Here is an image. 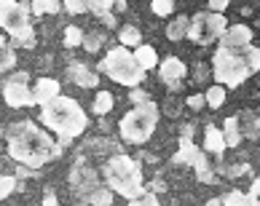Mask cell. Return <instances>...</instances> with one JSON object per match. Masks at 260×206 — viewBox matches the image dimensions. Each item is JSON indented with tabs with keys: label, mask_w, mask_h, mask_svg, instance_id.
I'll return each instance as SVG.
<instances>
[{
	"label": "cell",
	"mask_w": 260,
	"mask_h": 206,
	"mask_svg": "<svg viewBox=\"0 0 260 206\" xmlns=\"http://www.w3.org/2000/svg\"><path fill=\"white\" fill-rule=\"evenodd\" d=\"M6 150L14 161L41 169L43 163L62 155V142H54L51 134L35 121H16L6 129Z\"/></svg>",
	"instance_id": "cell-1"
},
{
	"label": "cell",
	"mask_w": 260,
	"mask_h": 206,
	"mask_svg": "<svg viewBox=\"0 0 260 206\" xmlns=\"http://www.w3.org/2000/svg\"><path fill=\"white\" fill-rule=\"evenodd\" d=\"M260 73V48L257 46H239V48H220L212 56V75L215 83L225 88H239L249 75Z\"/></svg>",
	"instance_id": "cell-2"
},
{
	"label": "cell",
	"mask_w": 260,
	"mask_h": 206,
	"mask_svg": "<svg viewBox=\"0 0 260 206\" xmlns=\"http://www.w3.org/2000/svg\"><path fill=\"white\" fill-rule=\"evenodd\" d=\"M41 121L46 123V129H51L56 136H59L62 145H67V142L78 140V136L86 131L89 115H86V110L75 99L59 94L56 99L41 105Z\"/></svg>",
	"instance_id": "cell-3"
},
{
	"label": "cell",
	"mask_w": 260,
	"mask_h": 206,
	"mask_svg": "<svg viewBox=\"0 0 260 206\" xmlns=\"http://www.w3.org/2000/svg\"><path fill=\"white\" fill-rule=\"evenodd\" d=\"M105 182L113 193L123 195V198H137L140 193H145V180H142V166L137 158L123 153H115L105 161Z\"/></svg>",
	"instance_id": "cell-4"
},
{
	"label": "cell",
	"mask_w": 260,
	"mask_h": 206,
	"mask_svg": "<svg viewBox=\"0 0 260 206\" xmlns=\"http://www.w3.org/2000/svg\"><path fill=\"white\" fill-rule=\"evenodd\" d=\"M100 73H105L110 81L121 83V86L137 88V86H142V81H145L148 70H142L140 62L134 59V54L129 51L126 46H115V48H110V51L105 54V59L100 62Z\"/></svg>",
	"instance_id": "cell-5"
},
{
	"label": "cell",
	"mask_w": 260,
	"mask_h": 206,
	"mask_svg": "<svg viewBox=\"0 0 260 206\" xmlns=\"http://www.w3.org/2000/svg\"><path fill=\"white\" fill-rule=\"evenodd\" d=\"M158 126V107L156 102H142V105H134L132 110L121 118L118 123V131H121V140L129 142V145H145L153 131Z\"/></svg>",
	"instance_id": "cell-6"
},
{
	"label": "cell",
	"mask_w": 260,
	"mask_h": 206,
	"mask_svg": "<svg viewBox=\"0 0 260 206\" xmlns=\"http://www.w3.org/2000/svg\"><path fill=\"white\" fill-rule=\"evenodd\" d=\"M0 27L11 35L16 46L35 48V29L30 19V8L19 0H0Z\"/></svg>",
	"instance_id": "cell-7"
},
{
	"label": "cell",
	"mask_w": 260,
	"mask_h": 206,
	"mask_svg": "<svg viewBox=\"0 0 260 206\" xmlns=\"http://www.w3.org/2000/svg\"><path fill=\"white\" fill-rule=\"evenodd\" d=\"M228 27V19L217 11H199L193 19H190V27H188V38L199 46H209L215 43L220 35L225 32Z\"/></svg>",
	"instance_id": "cell-8"
},
{
	"label": "cell",
	"mask_w": 260,
	"mask_h": 206,
	"mask_svg": "<svg viewBox=\"0 0 260 206\" xmlns=\"http://www.w3.org/2000/svg\"><path fill=\"white\" fill-rule=\"evenodd\" d=\"M67 182H70L73 195L81 198V201H89V195L100 188V177H97V171H94L91 166H86V155H78V158H75Z\"/></svg>",
	"instance_id": "cell-9"
},
{
	"label": "cell",
	"mask_w": 260,
	"mask_h": 206,
	"mask_svg": "<svg viewBox=\"0 0 260 206\" xmlns=\"http://www.w3.org/2000/svg\"><path fill=\"white\" fill-rule=\"evenodd\" d=\"M27 83H30V73H27V70L14 73L3 83V102L8 107H16V110H19V107L35 105V94H32V88L27 86Z\"/></svg>",
	"instance_id": "cell-10"
},
{
	"label": "cell",
	"mask_w": 260,
	"mask_h": 206,
	"mask_svg": "<svg viewBox=\"0 0 260 206\" xmlns=\"http://www.w3.org/2000/svg\"><path fill=\"white\" fill-rule=\"evenodd\" d=\"M188 75V67L180 62L177 56H167L158 64V78L169 86V91H180L182 88V78Z\"/></svg>",
	"instance_id": "cell-11"
},
{
	"label": "cell",
	"mask_w": 260,
	"mask_h": 206,
	"mask_svg": "<svg viewBox=\"0 0 260 206\" xmlns=\"http://www.w3.org/2000/svg\"><path fill=\"white\" fill-rule=\"evenodd\" d=\"M67 81L81 88H94V86H100V75H97V70H91L83 62H70L67 64Z\"/></svg>",
	"instance_id": "cell-12"
},
{
	"label": "cell",
	"mask_w": 260,
	"mask_h": 206,
	"mask_svg": "<svg viewBox=\"0 0 260 206\" xmlns=\"http://www.w3.org/2000/svg\"><path fill=\"white\" fill-rule=\"evenodd\" d=\"M249 43H252V29L247 24H231L220 35V48H239V46H249Z\"/></svg>",
	"instance_id": "cell-13"
},
{
	"label": "cell",
	"mask_w": 260,
	"mask_h": 206,
	"mask_svg": "<svg viewBox=\"0 0 260 206\" xmlns=\"http://www.w3.org/2000/svg\"><path fill=\"white\" fill-rule=\"evenodd\" d=\"M225 136H223V129H217V126H207L204 129V150L207 155H215V158L220 161L225 153Z\"/></svg>",
	"instance_id": "cell-14"
},
{
	"label": "cell",
	"mask_w": 260,
	"mask_h": 206,
	"mask_svg": "<svg viewBox=\"0 0 260 206\" xmlns=\"http://www.w3.org/2000/svg\"><path fill=\"white\" fill-rule=\"evenodd\" d=\"M32 94H35V105H46V102H51L62 94V86H59V81H54V78H41V81L32 86Z\"/></svg>",
	"instance_id": "cell-15"
},
{
	"label": "cell",
	"mask_w": 260,
	"mask_h": 206,
	"mask_svg": "<svg viewBox=\"0 0 260 206\" xmlns=\"http://www.w3.org/2000/svg\"><path fill=\"white\" fill-rule=\"evenodd\" d=\"M201 153L204 150H199L196 147V142L190 140V136H180V150L175 153V163H185V166H190V169H193V163L201 158Z\"/></svg>",
	"instance_id": "cell-16"
},
{
	"label": "cell",
	"mask_w": 260,
	"mask_h": 206,
	"mask_svg": "<svg viewBox=\"0 0 260 206\" xmlns=\"http://www.w3.org/2000/svg\"><path fill=\"white\" fill-rule=\"evenodd\" d=\"M239 121V131H242L244 140H257L260 136V115L252 113V110H242L236 115Z\"/></svg>",
	"instance_id": "cell-17"
},
{
	"label": "cell",
	"mask_w": 260,
	"mask_h": 206,
	"mask_svg": "<svg viewBox=\"0 0 260 206\" xmlns=\"http://www.w3.org/2000/svg\"><path fill=\"white\" fill-rule=\"evenodd\" d=\"M83 155H97V153H110V155H115V153H121V145L118 142H113V140H89V142H83Z\"/></svg>",
	"instance_id": "cell-18"
},
{
	"label": "cell",
	"mask_w": 260,
	"mask_h": 206,
	"mask_svg": "<svg viewBox=\"0 0 260 206\" xmlns=\"http://www.w3.org/2000/svg\"><path fill=\"white\" fill-rule=\"evenodd\" d=\"M132 54H134V59L140 62L142 70H153V67H158V54H156V48H153V46L140 43Z\"/></svg>",
	"instance_id": "cell-19"
},
{
	"label": "cell",
	"mask_w": 260,
	"mask_h": 206,
	"mask_svg": "<svg viewBox=\"0 0 260 206\" xmlns=\"http://www.w3.org/2000/svg\"><path fill=\"white\" fill-rule=\"evenodd\" d=\"M14 64H16V51H14V46L8 38L0 35V75L8 73V70H14Z\"/></svg>",
	"instance_id": "cell-20"
},
{
	"label": "cell",
	"mask_w": 260,
	"mask_h": 206,
	"mask_svg": "<svg viewBox=\"0 0 260 206\" xmlns=\"http://www.w3.org/2000/svg\"><path fill=\"white\" fill-rule=\"evenodd\" d=\"M188 27H190V19L185 14H180V16H175V22L167 24V38L177 43L182 38H188Z\"/></svg>",
	"instance_id": "cell-21"
},
{
	"label": "cell",
	"mask_w": 260,
	"mask_h": 206,
	"mask_svg": "<svg viewBox=\"0 0 260 206\" xmlns=\"http://www.w3.org/2000/svg\"><path fill=\"white\" fill-rule=\"evenodd\" d=\"M193 171H196V180H199V182H204V185H212V182H215V166L209 163L207 150L201 153V158L193 163Z\"/></svg>",
	"instance_id": "cell-22"
},
{
	"label": "cell",
	"mask_w": 260,
	"mask_h": 206,
	"mask_svg": "<svg viewBox=\"0 0 260 206\" xmlns=\"http://www.w3.org/2000/svg\"><path fill=\"white\" fill-rule=\"evenodd\" d=\"M223 136H225V145H228V147H239V142L244 140L242 131H239V121H236V115L225 118V123H223Z\"/></svg>",
	"instance_id": "cell-23"
},
{
	"label": "cell",
	"mask_w": 260,
	"mask_h": 206,
	"mask_svg": "<svg viewBox=\"0 0 260 206\" xmlns=\"http://www.w3.org/2000/svg\"><path fill=\"white\" fill-rule=\"evenodd\" d=\"M113 105H115V99H113L110 91H97V96H94V105H91V113H94V115H108V113L113 110Z\"/></svg>",
	"instance_id": "cell-24"
},
{
	"label": "cell",
	"mask_w": 260,
	"mask_h": 206,
	"mask_svg": "<svg viewBox=\"0 0 260 206\" xmlns=\"http://www.w3.org/2000/svg\"><path fill=\"white\" fill-rule=\"evenodd\" d=\"M118 43L121 46H132V48H137L140 43H142V32L137 27H132V24H126V27H121V32H118Z\"/></svg>",
	"instance_id": "cell-25"
},
{
	"label": "cell",
	"mask_w": 260,
	"mask_h": 206,
	"mask_svg": "<svg viewBox=\"0 0 260 206\" xmlns=\"http://www.w3.org/2000/svg\"><path fill=\"white\" fill-rule=\"evenodd\" d=\"M30 8H32V14H38V16H46V14H59L62 0H32Z\"/></svg>",
	"instance_id": "cell-26"
},
{
	"label": "cell",
	"mask_w": 260,
	"mask_h": 206,
	"mask_svg": "<svg viewBox=\"0 0 260 206\" xmlns=\"http://www.w3.org/2000/svg\"><path fill=\"white\" fill-rule=\"evenodd\" d=\"M204 96H207V105H209V107H215V110H217V107H223V102H225V86H220V83L209 86Z\"/></svg>",
	"instance_id": "cell-27"
},
{
	"label": "cell",
	"mask_w": 260,
	"mask_h": 206,
	"mask_svg": "<svg viewBox=\"0 0 260 206\" xmlns=\"http://www.w3.org/2000/svg\"><path fill=\"white\" fill-rule=\"evenodd\" d=\"M89 206H113V190L100 185V188L89 195Z\"/></svg>",
	"instance_id": "cell-28"
},
{
	"label": "cell",
	"mask_w": 260,
	"mask_h": 206,
	"mask_svg": "<svg viewBox=\"0 0 260 206\" xmlns=\"http://www.w3.org/2000/svg\"><path fill=\"white\" fill-rule=\"evenodd\" d=\"M16 185H19V177L16 174H0V201L8 198V195L16 190Z\"/></svg>",
	"instance_id": "cell-29"
},
{
	"label": "cell",
	"mask_w": 260,
	"mask_h": 206,
	"mask_svg": "<svg viewBox=\"0 0 260 206\" xmlns=\"http://www.w3.org/2000/svg\"><path fill=\"white\" fill-rule=\"evenodd\" d=\"M83 29L81 27H67L64 29V46L67 48H75V46H83Z\"/></svg>",
	"instance_id": "cell-30"
},
{
	"label": "cell",
	"mask_w": 260,
	"mask_h": 206,
	"mask_svg": "<svg viewBox=\"0 0 260 206\" xmlns=\"http://www.w3.org/2000/svg\"><path fill=\"white\" fill-rule=\"evenodd\" d=\"M102 43H105V35H102V32H89V35H83V48H86L89 54L100 51Z\"/></svg>",
	"instance_id": "cell-31"
},
{
	"label": "cell",
	"mask_w": 260,
	"mask_h": 206,
	"mask_svg": "<svg viewBox=\"0 0 260 206\" xmlns=\"http://www.w3.org/2000/svg\"><path fill=\"white\" fill-rule=\"evenodd\" d=\"M64 8H67V14H86V11H91V0H62Z\"/></svg>",
	"instance_id": "cell-32"
},
{
	"label": "cell",
	"mask_w": 260,
	"mask_h": 206,
	"mask_svg": "<svg viewBox=\"0 0 260 206\" xmlns=\"http://www.w3.org/2000/svg\"><path fill=\"white\" fill-rule=\"evenodd\" d=\"M129 206H161V201L156 198L153 190H145V193H140L137 198H129Z\"/></svg>",
	"instance_id": "cell-33"
},
{
	"label": "cell",
	"mask_w": 260,
	"mask_h": 206,
	"mask_svg": "<svg viewBox=\"0 0 260 206\" xmlns=\"http://www.w3.org/2000/svg\"><path fill=\"white\" fill-rule=\"evenodd\" d=\"M223 206H247V193L242 190H228L223 195Z\"/></svg>",
	"instance_id": "cell-34"
},
{
	"label": "cell",
	"mask_w": 260,
	"mask_h": 206,
	"mask_svg": "<svg viewBox=\"0 0 260 206\" xmlns=\"http://www.w3.org/2000/svg\"><path fill=\"white\" fill-rule=\"evenodd\" d=\"M150 8L156 16H169L172 8H175V0H150Z\"/></svg>",
	"instance_id": "cell-35"
},
{
	"label": "cell",
	"mask_w": 260,
	"mask_h": 206,
	"mask_svg": "<svg viewBox=\"0 0 260 206\" xmlns=\"http://www.w3.org/2000/svg\"><path fill=\"white\" fill-rule=\"evenodd\" d=\"M113 6H115V0H91V14L102 16V14H108Z\"/></svg>",
	"instance_id": "cell-36"
},
{
	"label": "cell",
	"mask_w": 260,
	"mask_h": 206,
	"mask_svg": "<svg viewBox=\"0 0 260 206\" xmlns=\"http://www.w3.org/2000/svg\"><path fill=\"white\" fill-rule=\"evenodd\" d=\"M247 206H260V177L252 182V188L247 190Z\"/></svg>",
	"instance_id": "cell-37"
},
{
	"label": "cell",
	"mask_w": 260,
	"mask_h": 206,
	"mask_svg": "<svg viewBox=\"0 0 260 206\" xmlns=\"http://www.w3.org/2000/svg\"><path fill=\"white\" fill-rule=\"evenodd\" d=\"M129 102L132 105H142V102H150V96L142 91V88H132V91H129Z\"/></svg>",
	"instance_id": "cell-38"
},
{
	"label": "cell",
	"mask_w": 260,
	"mask_h": 206,
	"mask_svg": "<svg viewBox=\"0 0 260 206\" xmlns=\"http://www.w3.org/2000/svg\"><path fill=\"white\" fill-rule=\"evenodd\" d=\"M204 105H207V96H204V94H193V96H188V107H190V110H201Z\"/></svg>",
	"instance_id": "cell-39"
},
{
	"label": "cell",
	"mask_w": 260,
	"mask_h": 206,
	"mask_svg": "<svg viewBox=\"0 0 260 206\" xmlns=\"http://www.w3.org/2000/svg\"><path fill=\"white\" fill-rule=\"evenodd\" d=\"M225 174H228V177H247V174H249V166H247V163H242V166H231Z\"/></svg>",
	"instance_id": "cell-40"
},
{
	"label": "cell",
	"mask_w": 260,
	"mask_h": 206,
	"mask_svg": "<svg viewBox=\"0 0 260 206\" xmlns=\"http://www.w3.org/2000/svg\"><path fill=\"white\" fill-rule=\"evenodd\" d=\"M100 22H102L105 27H110V29H113V27H118V19H115V14H113V11L102 14V16H100Z\"/></svg>",
	"instance_id": "cell-41"
},
{
	"label": "cell",
	"mask_w": 260,
	"mask_h": 206,
	"mask_svg": "<svg viewBox=\"0 0 260 206\" xmlns=\"http://www.w3.org/2000/svg\"><path fill=\"white\" fill-rule=\"evenodd\" d=\"M43 206H59V201H56V193L51 188H46L43 193Z\"/></svg>",
	"instance_id": "cell-42"
},
{
	"label": "cell",
	"mask_w": 260,
	"mask_h": 206,
	"mask_svg": "<svg viewBox=\"0 0 260 206\" xmlns=\"http://www.w3.org/2000/svg\"><path fill=\"white\" fill-rule=\"evenodd\" d=\"M231 0H209V11H217V14H223L225 8H228Z\"/></svg>",
	"instance_id": "cell-43"
},
{
	"label": "cell",
	"mask_w": 260,
	"mask_h": 206,
	"mask_svg": "<svg viewBox=\"0 0 260 206\" xmlns=\"http://www.w3.org/2000/svg\"><path fill=\"white\" fill-rule=\"evenodd\" d=\"M35 174H38V171L32 169V166H24V163L16 169V177H19V180H24V177H35Z\"/></svg>",
	"instance_id": "cell-44"
},
{
	"label": "cell",
	"mask_w": 260,
	"mask_h": 206,
	"mask_svg": "<svg viewBox=\"0 0 260 206\" xmlns=\"http://www.w3.org/2000/svg\"><path fill=\"white\" fill-rule=\"evenodd\" d=\"M148 190H153V193H164V190H167V185H164L161 180H156V182H150V185H148Z\"/></svg>",
	"instance_id": "cell-45"
},
{
	"label": "cell",
	"mask_w": 260,
	"mask_h": 206,
	"mask_svg": "<svg viewBox=\"0 0 260 206\" xmlns=\"http://www.w3.org/2000/svg\"><path fill=\"white\" fill-rule=\"evenodd\" d=\"M182 136H193V126H190V123L182 126Z\"/></svg>",
	"instance_id": "cell-46"
},
{
	"label": "cell",
	"mask_w": 260,
	"mask_h": 206,
	"mask_svg": "<svg viewBox=\"0 0 260 206\" xmlns=\"http://www.w3.org/2000/svg\"><path fill=\"white\" fill-rule=\"evenodd\" d=\"M207 206H223V198H212V201H207Z\"/></svg>",
	"instance_id": "cell-47"
},
{
	"label": "cell",
	"mask_w": 260,
	"mask_h": 206,
	"mask_svg": "<svg viewBox=\"0 0 260 206\" xmlns=\"http://www.w3.org/2000/svg\"><path fill=\"white\" fill-rule=\"evenodd\" d=\"M81 206H89V203H81Z\"/></svg>",
	"instance_id": "cell-48"
}]
</instances>
